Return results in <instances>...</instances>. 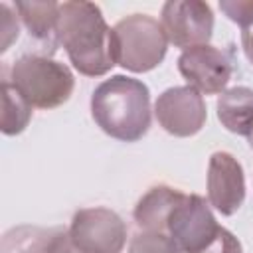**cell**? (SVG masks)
<instances>
[{"mask_svg": "<svg viewBox=\"0 0 253 253\" xmlns=\"http://www.w3.org/2000/svg\"><path fill=\"white\" fill-rule=\"evenodd\" d=\"M111 32L97 4L83 0L59 4L57 40L79 73L99 77L117 65Z\"/></svg>", "mask_w": 253, "mask_h": 253, "instance_id": "obj_1", "label": "cell"}, {"mask_svg": "<svg viewBox=\"0 0 253 253\" xmlns=\"http://www.w3.org/2000/svg\"><path fill=\"white\" fill-rule=\"evenodd\" d=\"M91 115L97 126L109 136L134 142L150 126V91L134 77L113 75L93 91Z\"/></svg>", "mask_w": 253, "mask_h": 253, "instance_id": "obj_2", "label": "cell"}, {"mask_svg": "<svg viewBox=\"0 0 253 253\" xmlns=\"http://www.w3.org/2000/svg\"><path fill=\"white\" fill-rule=\"evenodd\" d=\"M10 79L20 95L38 109H55L63 105L75 87V77L65 63L38 53L18 57L12 63Z\"/></svg>", "mask_w": 253, "mask_h": 253, "instance_id": "obj_3", "label": "cell"}, {"mask_svg": "<svg viewBox=\"0 0 253 253\" xmlns=\"http://www.w3.org/2000/svg\"><path fill=\"white\" fill-rule=\"evenodd\" d=\"M115 63L132 73H144L162 63L168 40L158 20L132 14L119 20L111 32Z\"/></svg>", "mask_w": 253, "mask_h": 253, "instance_id": "obj_4", "label": "cell"}, {"mask_svg": "<svg viewBox=\"0 0 253 253\" xmlns=\"http://www.w3.org/2000/svg\"><path fill=\"white\" fill-rule=\"evenodd\" d=\"M160 26L168 43L186 51L208 45L213 34V12L202 0H170L162 6Z\"/></svg>", "mask_w": 253, "mask_h": 253, "instance_id": "obj_5", "label": "cell"}, {"mask_svg": "<svg viewBox=\"0 0 253 253\" xmlns=\"http://www.w3.org/2000/svg\"><path fill=\"white\" fill-rule=\"evenodd\" d=\"M69 233L85 253H121L126 243V225L109 208H83L75 211Z\"/></svg>", "mask_w": 253, "mask_h": 253, "instance_id": "obj_6", "label": "cell"}, {"mask_svg": "<svg viewBox=\"0 0 253 253\" xmlns=\"http://www.w3.org/2000/svg\"><path fill=\"white\" fill-rule=\"evenodd\" d=\"M219 227L208 202L198 194H186L172 210L166 233L178 243L182 253H200L217 235Z\"/></svg>", "mask_w": 253, "mask_h": 253, "instance_id": "obj_7", "label": "cell"}, {"mask_svg": "<svg viewBox=\"0 0 253 253\" xmlns=\"http://www.w3.org/2000/svg\"><path fill=\"white\" fill-rule=\"evenodd\" d=\"M154 115L168 134L182 138L200 132L208 119L204 97L190 85L162 91L154 103Z\"/></svg>", "mask_w": 253, "mask_h": 253, "instance_id": "obj_8", "label": "cell"}, {"mask_svg": "<svg viewBox=\"0 0 253 253\" xmlns=\"http://www.w3.org/2000/svg\"><path fill=\"white\" fill-rule=\"evenodd\" d=\"M178 69L190 87L206 95H215L227 87L233 75V59L227 51L208 43L182 51Z\"/></svg>", "mask_w": 253, "mask_h": 253, "instance_id": "obj_9", "label": "cell"}, {"mask_svg": "<svg viewBox=\"0 0 253 253\" xmlns=\"http://www.w3.org/2000/svg\"><path fill=\"white\" fill-rule=\"evenodd\" d=\"M208 202L221 215H233L245 202V174L229 152H213L208 164Z\"/></svg>", "mask_w": 253, "mask_h": 253, "instance_id": "obj_10", "label": "cell"}, {"mask_svg": "<svg viewBox=\"0 0 253 253\" xmlns=\"http://www.w3.org/2000/svg\"><path fill=\"white\" fill-rule=\"evenodd\" d=\"M186 198L184 192L170 186H154L150 188L136 204L132 217L140 231H162L166 233L168 217L172 210Z\"/></svg>", "mask_w": 253, "mask_h": 253, "instance_id": "obj_11", "label": "cell"}, {"mask_svg": "<svg viewBox=\"0 0 253 253\" xmlns=\"http://www.w3.org/2000/svg\"><path fill=\"white\" fill-rule=\"evenodd\" d=\"M18 16L22 18L30 38L47 49V53L55 51L57 40V22H59V4L53 0L43 2H16L14 4Z\"/></svg>", "mask_w": 253, "mask_h": 253, "instance_id": "obj_12", "label": "cell"}, {"mask_svg": "<svg viewBox=\"0 0 253 253\" xmlns=\"http://www.w3.org/2000/svg\"><path fill=\"white\" fill-rule=\"evenodd\" d=\"M217 119L221 125L241 136H249L253 130V89L231 87L217 99Z\"/></svg>", "mask_w": 253, "mask_h": 253, "instance_id": "obj_13", "label": "cell"}, {"mask_svg": "<svg viewBox=\"0 0 253 253\" xmlns=\"http://www.w3.org/2000/svg\"><path fill=\"white\" fill-rule=\"evenodd\" d=\"M32 119V105L20 91L4 77L2 79V132L12 136L20 134Z\"/></svg>", "mask_w": 253, "mask_h": 253, "instance_id": "obj_14", "label": "cell"}, {"mask_svg": "<svg viewBox=\"0 0 253 253\" xmlns=\"http://www.w3.org/2000/svg\"><path fill=\"white\" fill-rule=\"evenodd\" d=\"M53 229L36 225H20L4 233L0 253H45Z\"/></svg>", "mask_w": 253, "mask_h": 253, "instance_id": "obj_15", "label": "cell"}, {"mask_svg": "<svg viewBox=\"0 0 253 253\" xmlns=\"http://www.w3.org/2000/svg\"><path fill=\"white\" fill-rule=\"evenodd\" d=\"M128 253H182L178 243L162 231H138L128 245Z\"/></svg>", "mask_w": 253, "mask_h": 253, "instance_id": "obj_16", "label": "cell"}, {"mask_svg": "<svg viewBox=\"0 0 253 253\" xmlns=\"http://www.w3.org/2000/svg\"><path fill=\"white\" fill-rule=\"evenodd\" d=\"M219 10L241 30L253 24V0H221Z\"/></svg>", "mask_w": 253, "mask_h": 253, "instance_id": "obj_17", "label": "cell"}, {"mask_svg": "<svg viewBox=\"0 0 253 253\" xmlns=\"http://www.w3.org/2000/svg\"><path fill=\"white\" fill-rule=\"evenodd\" d=\"M18 30H20L18 16H14L12 6L8 2H2L0 4V36H2L0 51H6L10 47V43L18 38Z\"/></svg>", "mask_w": 253, "mask_h": 253, "instance_id": "obj_18", "label": "cell"}, {"mask_svg": "<svg viewBox=\"0 0 253 253\" xmlns=\"http://www.w3.org/2000/svg\"><path fill=\"white\" fill-rule=\"evenodd\" d=\"M200 253H243V251H241L239 239H237L231 231H227L225 227H219L217 235H215V237L210 241V245H208L204 251H200Z\"/></svg>", "mask_w": 253, "mask_h": 253, "instance_id": "obj_19", "label": "cell"}, {"mask_svg": "<svg viewBox=\"0 0 253 253\" xmlns=\"http://www.w3.org/2000/svg\"><path fill=\"white\" fill-rule=\"evenodd\" d=\"M45 253H85V251L75 245L69 229H53V233L47 241Z\"/></svg>", "mask_w": 253, "mask_h": 253, "instance_id": "obj_20", "label": "cell"}, {"mask_svg": "<svg viewBox=\"0 0 253 253\" xmlns=\"http://www.w3.org/2000/svg\"><path fill=\"white\" fill-rule=\"evenodd\" d=\"M241 47L249 63H253V24L241 30Z\"/></svg>", "mask_w": 253, "mask_h": 253, "instance_id": "obj_21", "label": "cell"}, {"mask_svg": "<svg viewBox=\"0 0 253 253\" xmlns=\"http://www.w3.org/2000/svg\"><path fill=\"white\" fill-rule=\"evenodd\" d=\"M247 142H249V146H251V148H253V130H251V132H249V136H247Z\"/></svg>", "mask_w": 253, "mask_h": 253, "instance_id": "obj_22", "label": "cell"}]
</instances>
